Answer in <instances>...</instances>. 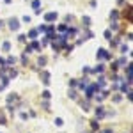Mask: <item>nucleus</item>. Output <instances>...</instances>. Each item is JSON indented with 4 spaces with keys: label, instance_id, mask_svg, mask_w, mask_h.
Returning <instances> with one entry per match:
<instances>
[{
    "label": "nucleus",
    "instance_id": "obj_1",
    "mask_svg": "<svg viewBox=\"0 0 133 133\" xmlns=\"http://www.w3.org/2000/svg\"><path fill=\"white\" fill-rule=\"evenodd\" d=\"M9 29H11V30H18V29H20V21H18L16 18H12V20L9 21Z\"/></svg>",
    "mask_w": 133,
    "mask_h": 133
},
{
    "label": "nucleus",
    "instance_id": "obj_2",
    "mask_svg": "<svg viewBox=\"0 0 133 133\" xmlns=\"http://www.w3.org/2000/svg\"><path fill=\"white\" fill-rule=\"evenodd\" d=\"M98 57H99V59H110V53L107 52V50H99V52H98Z\"/></svg>",
    "mask_w": 133,
    "mask_h": 133
},
{
    "label": "nucleus",
    "instance_id": "obj_3",
    "mask_svg": "<svg viewBox=\"0 0 133 133\" xmlns=\"http://www.w3.org/2000/svg\"><path fill=\"white\" fill-rule=\"evenodd\" d=\"M44 20H46V21H53V20H57V12H48V14L44 16Z\"/></svg>",
    "mask_w": 133,
    "mask_h": 133
},
{
    "label": "nucleus",
    "instance_id": "obj_4",
    "mask_svg": "<svg viewBox=\"0 0 133 133\" xmlns=\"http://www.w3.org/2000/svg\"><path fill=\"white\" fill-rule=\"evenodd\" d=\"M103 114H105V112H103V108H101V107L96 108V115H98V117H103Z\"/></svg>",
    "mask_w": 133,
    "mask_h": 133
},
{
    "label": "nucleus",
    "instance_id": "obj_5",
    "mask_svg": "<svg viewBox=\"0 0 133 133\" xmlns=\"http://www.w3.org/2000/svg\"><path fill=\"white\" fill-rule=\"evenodd\" d=\"M43 82H44V84H48V82H50V75H48L46 71L43 73Z\"/></svg>",
    "mask_w": 133,
    "mask_h": 133
},
{
    "label": "nucleus",
    "instance_id": "obj_6",
    "mask_svg": "<svg viewBox=\"0 0 133 133\" xmlns=\"http://www.w3.org/2000/svg\"><path fill=\"white\" fill-rule=\"evenodd\" d=\"M32 7L36 9V12H39V9H37L39 7V0H34V2H32Z\"/></svg>",
    "mask_w": 133,
    "mask_h": 133
},
{
    "label": "nucleus",
    "instance_id": "obj_7",
    "mask_svg": "<svg viewBox=\"0 0 133 133\" xmlns=\"http://www.w3.org/2000/svg\"><path fill=\"white\" fill-rule=\"evenodd\" d=\"M55 124H57V126H62L64 122H62V119H55Z\"/></svg>",
    "mask_w": 133,
    "mask_h": 133
},
{
    "label": "nucleus",
    "instance_id": "obj_8",
    "mask_svg": "<svg viewBox=\"0 0 133 133\" xmlns=\"http://www.w3.org/2000/svg\"><path fill=\"white\" fill-rule=\"evenodd\" d=\"M36 36H37V30H32V32H30V37H32V39H34V37H36Z\"/></svg>",
    "mask_w": 133,
    "mask_h": 133
},
{
    "label": "nucleus",
    "instance_id": "obj_9",
    "mask_svg": "<svg viewBox=\"0 0 133 133\" xmlns=\"http://www.w3.org/2000/svg\"><path fill=\"white\" fill-rule=\"evenodd\" d=\"M9 48H11V44H9V43H4V50H6V52H7Z\"/></svg>",
    "mask_w": 133,
    "mask_h": 133
},
{
    "label": "nucleus",
    "instance_id": "obj_10",
    "mask_svg": "<svg viewBox=\"0 0 133 133\" xmlns=\"http://www.w3.org/2000/svg\"><path fill=\"white\" fill-rule=\"evenodd\" d=\"M43 98H46V99L50 98V92H48V91H44V92H43Z\"/></svg>",
    "mask_w": 133,
    "mask_h": 133
},
{
    "label": "nucleus",
    "instance_id": "obj_11",
    "mask_svg": "<svg viewBox=\"0 0 133 133\" xmlns=\"http://www.w3.org/2000/svg\"><path fill=\"white\" fill-rule=\"evenodd\" d=\"M105 133H110V131H105Z\"/></svg>",
    "mask_w": 133,
    "mask_h": 133
}]
</instances>
